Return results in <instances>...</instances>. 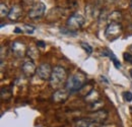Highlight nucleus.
<instances>
[{"mask_svg":"<svg viewBox=\"0 0 132 127\" xmlns=\"http://www.w3.org/2000/svg\"><path fill=\"white\" fill-rule=\"evenodd\" d=\"M9 11H10V10H9V8L7 7L6 4H4V3H1V4H0V16H1V17L8 16Z\"/></svg>","mask_w":132,"mask_h":127,"instance_id":"obj_17","label":"nucleus"},{"mask_svg":"<svg viewBox=\"0 0 132 127\" xmlns=\"http://www.w3.org/2000/svg\"><path fill=\"white\" fill-rule=\"evenodd\" d=\"M37 46H38V48H45L46 47V43L43 42V41H38L37 42Z\"/></svg>","mask_w":132,"mask_h":127,"instance_id":"obj_26","label":"nucleus"},{"mask_svg":"<svg viewBox=\"0 0 132 127\" xmlns=\"http://www.w3.org/2000/svg\"><path fill=\"white\" fill-rule=\"evenodd\" d=\"M124 60L128 63L132 64V55L129 53H124Z\"/></svg>","mask_w":132,"mask_h":127,"instance_id":"obj_25","label":"nucleus"},{"mask_svg":"<svg viewBox=\"0 0 132 127\" xmlns=\"http://www.w3.org/2000/svg\"><path fill=\"white\" fill-rule=\"evenodd\" d=\"M52 71L53 68L51 67V65L48 63H42L39 65V67L37 68V75L43 80H50L51 75H52Z\"/></svg>","mask_w":132,"mask_h":127,"instance_id":"obj_6","label":"nucleus"},{"mask_svg":"<svg viewBox=\"0 0 132 127\" xmlns=\"http://www.w3.org/2000/svg\"><path fill=\"white\" fill-rule=\"evenodd\" d=\"M80 46L82 47V49L87 54H92L93 53V48H92L90 45H88L86 42H80Z\"/></svg>","mask_w":132,"mask_h":127,"instance_id":"obj_21","label":"nucleus"},{"mask_svg":"<svg viewBox=\"0 0 132 127\" xmlns=\"http://www.w3.org/2000/svg\"><path fill=\"white\" fill-rule=\"evenodd\" d=\"M24 30L28 34H33L34 31H35V27L29 26V25H24Z\"/></svg>","mask_w":132,"mask_h":127,"instance_id":"obj_24","label":"nucleus"},{"mask_svg":"<svg viewBox=\"0 0 132 127\" xmlns=\"http://www.w3.org/2000/svg\"><path fill=\"white\" fill-rule=\"evenodd\" d=\"M130 76H131V78H132V69L130 70Z\"/></svg>","mask_w":132,"mask_h":127,"instance_id":"obj_29","label":"nucleus"},{"mask_svg":"<svg viewBox=\"0 0 132 127\" xmlns=\"http://www.w3.org/2000/svg\"><path fill=\"white\" fill-rule=\"evenodd\" d=\"M84 22H85L84 16L78 12H74L68 17V19L66 21V26L68 29H70L72 31H77L82 28Z\"/></svg>","mask_w":132,"mask_h":127,"instance_id":"obj_3","label":"nucleus"},{"mask_svg":"<svg viewBox=\"0 0 132 127\" xmlns=\"http://www.w3.org/2000/svg\"><path fill=\"white\" fill-rule=\"evenodd\" d=\"M108 117H109V112L104 110V109L93 112L89 116V118H92L96 123H99V124L105 123L106 120L108 119Z\"/></svg>","mask_w":132,"mask_h":127,"instance_id":"obj_9","label":"nucleus"},{"mask_svg":"<svg viewBox=\"0 0 132 127\" xmlns=\"http://www.w3.org/2000/svg\"><path fill=\"white\" fill-rule=\"evenodd\" d=\"M93 90H94V84H93L92 82H88V83L86 82V83L83 85L82 88H81V89H80L78 92H79V94H80V95L84 98L86 95H88V94H89V93H90Z\"/></svg>","mask_w":132,"mask_h":127,"instance_id":"obj_15","label":"nucleus"},{"mask_svg":"<svg viewBox=\"0 0 132 127\" xmlns=\"http://www.w3.org/2000/svg\"><path fill=\"white\" fill-rule=\"evenodd\" d=\"M109 57H110V59L113 61V63L115 64V66L117 67V68H120L121 67V63L118 61V59L116 58V56L112 53V52H110V54H109Z\"/></svg>","mask_w":132,"mask_h":127,"instance_id":"obj_22","label":"nucleus"},{"mask_svg":"<svg viewBox=\"0 0 132 127\" xmlns=\"http://www.w3.org/2000/svg\"><path fill=\"white\" fill-rule=\"evenodd\" d=\"M68 80L67 71L62 66H55L52 71V75L50 77V86L53 90H59L62 89V86H65L66 82Z\"/></svg>","mask_w":132,"mask_h":127,"instance_id":"obj_1","label":"nucleus"},{"mask_svg":"<svg viewBox=\"0 0 132 127\" xmlns=\"http://www.w3.org/2000/svg\"><path fill=\"white\" fill-rule=\"evenodd\" d=\"M21 71L28 77H32L37 73V67L33 60H27L21 65Z\"/></svg>","mask_w":132,"mask_h":127,"instance_id":"obj_8","label":"nucleus"},{"mask_svg":"<svg viewBox=\"0 0 132 127\" xmlns=\"http://www.w3.org/2000/svg\"><path fill=\"white\" fill-rule=\"evenodd\" d=\"M11 95H12L11 90H9V89H2L1 90V99L2 100H8V99H10Z\"/></svg>","mask_w":132,"mask_h":127,"instance_id":"obj_19","label":"nucleus"},{"mask_svg":"<svg viewBox=\"0 0 132 127\" xmlns=\"http://www.w3.org/2000/svg\"><path fill=\"white\" fill-rule=\"evenodd\" d=\"M118 0H107V2L108 3H111V4H113V3H116Z\"/></svg>","mask_w":132,"mask_h":127,"instance_id":"obj_28","label":"nucleus"},{"mask_svg":"<svg viewBox=\"0 0 132 127\" xmlns=\"http://www.w3.org/2000/svg\"><path fill=\"white\" fill-rule=\"evenodd\" d=\"M123 18V14L119 10H114L108 15V20L109 22H121Z\"/></svg>","mask_w":132,"mask_h":127,"instance_id":"obj_14","label":"nucleus"},{"mask_svg":"<svg viewBox=\"0 0 132 127\" xmlns=\"http://www.w3.org/2000/svg\"><path fill=\"white\" fill-rule=\"evenodd\" d=\"M61 34L66 35V36H71V37H75L76 36L75 31H72V30H70L68 28H62L61 29Z\"/></svg>","mask_w":132,"mask_h":127,"instance_id":"obj_20","label":"nucleus"},{"mask_svg":"<svg viewBox=\"0 0 132 127\" xmlns=\"http://www.w3.org/2000/svg\"><path fill=\"white\" fill-rule=\"evenodd\" d=\"M101 124L96 123L92 118H81L75 122V127H99Z\"/></svg>","mask_w":132,"mask_h":127,"instance_id":"obj_12","label":"nucleus"},{"mask_svg":"<svg viewBox=\"0 0 132 127\" xmlns=\"http://www.w3.org/2000/svg\"><path fill=\"white\" fill-rule=\"evenodd\" d=\"M27 55L29 56V58H30L31 60H35L36 58L39 57L40 52H39V50H38L37 48L31 46V47L28 48V50H27Z\"/></svg>","mask_w":132,"mask_h":127,"instance_id":"obj_16","label":"nucleus"},{"mask_svg":"<svg viewBox=\"0 0 132 127\" xmlns=\"http://www.w3.org/2000/svg\"><path fill=\"white\" fill-rule=\"evenodd\" d=\"M11 50L16 57H23L24 55H27L28 48L24 43L19 42V41H14L11 45Z\"/></svg>","mask_w":132,"mask_h":127,"instance_id":"obj_10","label":"nucleus"},{"mask_svg":"<svg viewBox=\"0 0 132 127\" xmlns=\"http://www.w3.org/2000/svg\"><path fill=\"white\" fill-rule=\"evenodd\" d=\"M101 106H104V103L102 101H99L97 103H94V104H90L89 107H88V110H90L92 112L98 111V110H101L102 107Z\"/></svg>","mask_w":132,"mask_h":127,"instance_id":"obj_18","label":"nucleus"},{"mask_svg":"<svg viewBox=\"0 0 132 127\" xmlns=\"http://www.w3.org/2000/svg\"><path fill=\"white\" fill-rule=\"evenodd\" d=\"M123 97H124V99H125L126 102H131L132 101L131 92H124V93H123Z\"/></svg>","mask_w":132,"mask_h":127,"instance_id":"obj_23","label":"nucleus"},{"mask_svg":"<svg viewBox=\"0 0 132 127\" xmlns=\"http://www.w3.org/2000/svg\"><path fill=\"white\" fill-rule=\"evenodd\" d=\"M45 11H46V5L43 2H38L35 5H33L28 15L31 19H39L42 16H44Z\"/></svg>","mask_w":132,"mask_h":127,"instance_id":"obj_5","label":"nucleus"},{"mask_svg":"<svg viewBox=\"0 0 132 127\" xmlns=\"http://www.w3.org/2000/svg\"><path fill=\"white\" fill-rule=\"evenodd\" d=\"M86 76L82 72H75L71 74L65 84V89L70 93L78 92L83 85L86 83Z\"/></svg>","mask_w":132,"mask_h":127,"instance_id":"obj_2","label":"nucleus"},{"mask_svg":"<svg viewBox=\"0 0 132 127\" xmlns=\"http://www.w3.org/2000/svg\"><path fill=\"white\" fill-rule=\"evenodd\" d=\"M123 31L121 22H110L105 31V36L110 41H115Z\"/></svg>","mask_w":132,"mask_h":127,"instance_id":"obj_4","label":"nucleus"},{"mask_svg":"<svg viewBox=\"0 0 132 127\" xmlns=\"http://www.w3.org/2000/svg\"><path fill=\"white\" fill-rule=\"evenodd\" d=\"M71 93L69 91H67L66 89H59V90H56L54 92V94L52 96V100L54 103H64L65 101H67L68 97Z\"/></svg>","mask_w":132,"mask_h":127,"instance_id":"obj_7","label":"nucleus"},{"mask_svg":"<svg viewBox=\"0 0 132 127\" xmlns=\"http://www.w3.org/2000/svg\"><path fill=\"white\" fill-rule=\"evenodd\" d=\"M130 7H131V9H132V1H131V3H130Z\"/></svg>","mask_w":132,"mask_h":127,"instance_id":"obj_30","label":"nucleus"},{"mask_svg":"<svg viewBox=\"0 0 132 127\" xmlns=\"http://www.w3.org/2000/svg\"><path fill=\"white\" fill-rule=\"evenodd\" d=\"M14 33H15V34H20V33H22V31H21V29H19V28H15V29H14Z\"/></svg>","mask_w":132,"mask_h":127,"instance_id":"obj_27","label":"nucleus"},{"mask_svg":"<svg viewBox=\"0 0 132 127\" xmlns=\"http://www.w3.org/2000/svg\"><path fill=\"white\" fill-rule=\"evenodd\" d=\"M130 29L132 30V23H131V26H130Z\"/></svg>","mask_w":132,"mask_h":127,"instance_id":"obj_31","label":"nucleus"},{"mask_svg":"<svg viewBox=\"0 0 132 127\" xmlns=\"http://www.w3.org/2000/svg\"><path fill=\"white\" fill-rule=\"evenodd\" d=\"M21 15H22V9H21V7L19 5L16 4V5H13L11 7V9L9 11V14H8L7 17L11 21H17L21 17Z\"/></svg>","mask_w":132,"mask_h":127,"instance_id":"obj_11","label":"nucleus"},{"mask_svg":"<svg viewBox=\"0 0 132 127\" xmlns=\"http://www.w3.org/2000/svg\"><path fill=\"white\" fill-rule=\"evenodd\" d=\"M83 100H84V102H85L86 104H88V105L94 104V103H97V102L101 101V94H100L97 90L94 89L88 95H86L83 98Z\"/></svg>","mask_w":132,"mask_h":127,"instance_id":"obj_13","label":"nucleus"}]
</instances>
